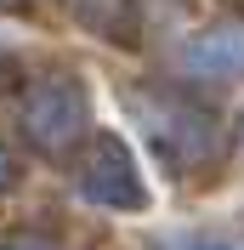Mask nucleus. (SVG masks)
Masks as SVG:
<instances>
[{
	"instance_id": "nucleus-1",
	"label": "nucleus",
	"mask_w": 244,
	"mask_h": 250,
	"mask_svg": "<svg viewBox=\"0 0 244 250\" xmlns=\"http://www.w3.org/2000/svg\"><path fill=\"white\" fill-rule=\"evenodd\" d=\"M85 120H91V103H85V85L80 80H40V85L23 91V137L40 154L74 148Z\"/></svg>"
},
{
	"instance_id": "nucleus-2",
	"label": "nucleus",
	"mask_w": 244,
	"mask_h": 250,
	"mask_svg": "<svg viewBox=\"0 0 244 250\" xmlns=\"http://www.w3.org/2000/svg\"><path fill=\"white\" fill-rule=\"evenodd\" d=\"M80 188H85V199H97V205H120V210H137L142 205V182H137V171H131V154H125L114 137L91 148L85 171H80Z\"/></svg>"
},
{
	"instance_id": "nucleus-3",
	"label": "nucleus",
	"mask_w": 244,
	"mask_h": 250,
	"mask_svg": "<svg viewBox=\"0 0 244 250\" xmlns=\"http://www.w3.org/2000/svg\"><path fill=\"white\" fill-rule=\"evenodd\" d=\"M187 62L204 68V74H239L244 68V29H216L204 40L187 46Z\"/></svg>"
},
{
	"instance_id": "nucleus-4",
	"label": "nucleus",
	"mask_w": 244,
	"mask_h": 250,
	"mask_svg": "<svg viewBox=\"0 0 244 250\" xmlns=\"http://www.w3.org/2000/svg\"><path fill=\"white\" fill-rule=\"evenodd\" d=\"M85 23H97V29H108V12H120V0H68Z\"/></svg>"
},
{
	"instance_id": "nucleus-5",
	"label": "nucleus",
	"mask_w": 244,
	"mask_h": 250,
	"mask_svg": "<svg viewBox=\"0 0 244 250\" xmlns=\"http://www.w3.org/2000/svg\"><path fill=\"white\" fill-rule=\"evenodd\" d=\"M6 182H12V154L0 148V193H6Z\"/></svg>"
},
{
	"instance_id": "nucleus-6",
	"label": "nucleus",
	"mask_w": 244,
	"mask_h": 250,
	"mask_svg": "<svg viewBox=\"0 0 244 250\" xmlns=\"http://www.w3.org/2000/svg\"><path fill=\"white\" fill-rule=\"evenodd\" d=\"M6 250H51L46 239H17V245H6Z\"/></svg>"
}]
</instances>
